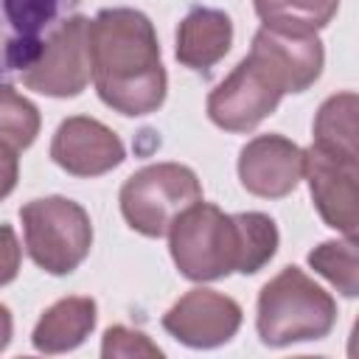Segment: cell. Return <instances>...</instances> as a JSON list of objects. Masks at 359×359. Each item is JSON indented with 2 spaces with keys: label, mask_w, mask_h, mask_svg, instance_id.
Here are the masks:
<instances>
[{
  "label": "cell",
  "mask_w": 359,
  "mask_h": 359,
  "mask_svg": "<svg viewBox=\"0 0 359 359\" xmlns=\"http://www.w3.org/2000/svg\"><path fill=\"white\" fill-rule=\"evenodd\" d=\"M20 151L11 149L6 140H0V199H6L14 188H17V177H20Z\"/></svg>",
  "instance_id": "obj_22"
},
{
  "label": "cell",
  "mask_w": 359,
  "mask_h": 359,
  "mask_svg": "<svg viewBox=\"0 0 359 359\" xmlns=\"http://www.w3.org/2000/svg\"><path fill=\"white\" fill-rule=\"evenodd\" d=\"M39 123V109L8 84H0V140L22 151L36 140Z\"/></svg>",
  "instance_id": "obj_19"
},
{
  "label": "cell",
  "mask_w": 359,
  "mask_h": 359,
  "mask_svg": "<svg viewBox=\"0 0 359 359\" xmlns=\"http://www.w3.org/2000/svg\"><path fill=\"white\" fill-rule=\"evenodd\" d=\"M233 45V20L222 8L194 6L177 28V62L188 70L208 73Z\"/></svg>",
  "instance_id": "obj_14"
},
{
  "label": "cell",
  "mask_w": 359,
  "mask_h": 359,
  "mask_svg": "<svg viewBox=\"0 0 359 359\" xmlns=\"http://www.w3.org/2000/svg\"><path fill=\"white\" fill-rule=\"evenodd\" d=\"M0 84H6V73L3 70H0Z\"/></svg>",
  "instance_id": "obj_24"
},
{
  "label": "cell",
  "mask_w": 359,
  "mask_h": 359,
  "mask_svg": "<svg viewBox=\"0 0 359 359\" xmlns=\"http://www.w3.org/2000/svg\"><path fill=\"white\" fill-rule=\"evenodd\" d=\"M252 53H258L283 81L286 93L309 90L323 73V42L317 34H289L261 25L252 36Z\"/></svg>",
  "instance_id": "obj_13"
},
{
  "label": "cell",
  "mask_w": 359,
  "mask_h": 359,
  "mask_svg": "<svg viewBox=\"0 0 359 359\" xmlns=\"http://www.w3.org/2000/svg\"><path fill=\"white\" fill-rule=\"evenodd\" d=\"M101 356L112 359V356H163V351L143 334V331H132L126 325H109L104 331V342H101Z\"/></svg>",
  "instance_id": "obj_20"
},
{
  "label": "cell",
  "mask_w": 359,
  "mask_h": 359,
  "mask_svg": "<svg viewBox=\"0 0 359 359\" xmlns=\"http://www.w3.org/2000/svg\"><path fill=\"white\" fill-rule=\"evenodd\" d=\"M356 93H337L323 101L314 118V143L317 149L356 160Z\"/></svg>",
  "instance_id": "obj_16"
},
{
  "label": "cell",
  "mask_w": 359,
  "mask_h": 359,
  "mask_svg": "<svg viewBox=\"0 0 359 359\" xmlns=\"http://www.w3.org/2000/svg\"><path fill=\"white\" fill-rule=\"evenodd\" d=\"M252 6L266 28L317 34L334 20L339 0H252Z\"/></svg>",
  "instance_id": "obj_17"
},
{
  "label": "cell",
  "mask_w": 359,
  "mask_h": 359,
  "mask_svg": "<svg viewBox=\"0 0 359 359\" xmlns=\"http://www.w3.org/2000/svg\"><path fill=\"white\" fill-rule=\"evenodd\" d=\"M303 180L309 182L320 219L353 238L359 227V160L311 146L303 151Z\"/></svg>",
  "instance_id": "obj_9"
},
{
  "label": "cell",
  "mask_w": 359,
  "mask_h": 359,
  "mask_svg": "<svg viewBox=\"0 0 359 359\" xmlns=\"http://www.w3.org/2000/svg\"><path fill=\"white\" fill-rule=\"evenodd\" d=\"M126 157L121 137L101 121L73 115L59 123L50 140V160L73 177H101Z\"/></svg>",
  "instance_id": "obj_11"
},
{
  "label": "cell",
  "mask_w": 359,
  "mask_h": 359,
  "mask_svg": "<svg viewBox=\"0 0 359 359\" xmlns=\"http://www.w3.org/2000/svg\"><path fill=\"white\" fill-rule=\"evenodd\" d=\"M11 331H14L11 311H8V306H3V303H0V351H6V348H8V342H11Z\"/></svg>",
  "instance_id": "obj_23"
},
{
  "label": "cell",
  "mask_w": 359,
  "mask_h": 359,
  "mask_svg": "<svg viewBox=\"0 0 359 359\" xmlns=\"http://www.w3.org/2000/svg\"><path fill=\"white\" fill-rule=\"evenodd\" d=\"M337 323L334 297L317 286L300 266H283L258 292L255 328L264 345L286 348L331 334Z\"/></svg>",
  "instance_id": "obj_3"
},
{
  "label": "cell",
  "mask_w": 359,
  "mask_h": 359,
  "mask_svg": "<svg viewBox=\"0 0 359 359\" xmlns=\"http://www.w3.org/2000/svg\"><path fill=\"white\" fill-rule=\"evenodd\" d=\"M25 252L48 275H70L93 247L87 210L67 196H42L20 208Z\"/></svg>",
  "instance_id": "obj_4"
},
{
  "label": "cell",
  "mask_w": 359,
  "mask_h": 359,
  "mask_svg": "<svg viewBox=\"0 0 359 359\" xmlns=\"http://www.w3.org/2000/svg\"><path fill=\"white\" fill-rule=\"evenodd\" d=\"M79 11V0H0V70L6 79L28 70L45 39Z\"/></svg>",
  "instance_id": "obj_8"
},
{
  "label": "cell",
  "mask_w": 359,
  "mask_h": 359,
  "mask_svg": "<svg viewBox=\"0 0 359 359\" xmlns=\"http://www.w3.org/2000/svg\"><path fill=\"white\" fill-rule=\"evenodd\" d=\"M22 247L17 241V233L11 224H0V286L11 283L20 272Z\"/></svg>",
  "instance_id": "obj_21"
},
{
  "label": "cell",
  "mask_w": 359,
  "mask_h": 359,
  "mask_svg": "<svg viewBox=\"0 0 359 359\" xmlns=\"http://www.w3.org/2000/svg\"><path fill=\"white\" fill-rule=\"evenodd\" d=\"M238 180L261 199H283L303 180V149L283 135H258L238 151Z\"/></svg>",
  "instance_id": "obj_12"
},
{
  "label": "cell",
  "mask_w": 359,
  "mask_h": 359,
  "mask_svg": "<svg viewBox=\"0 0 359 359\" xmlns=\"http://www.w3.org/2000/svg\"><path fill=\"white\" fill-rule=\"evenodd\" d=\"M283 95L280 76L250 50L208 95V118L224 132H252L278 109Z\"/></svg>",
  "instance_id": "obj_6"
},
{
  "label": "cell",
  "mask_w": 359,
  "mask_h": 359,
  "mask_svg": "<svg viewBox=\"0 0 359 359\" xmlns=\"http://www.w3.org/2000/svg\"><path fill=\"white\" fill-rule=\"evenodd\" d=\"M118 199L121 213L135 233L163 238L191 205L202 202V185L182 163H151L126 177Z\"/></svg>",
  "instance_id": "obj_5"
},
{
  "label": "cell",
  "mask_w": 359,
  "mask_h": 359,
  "mask_svg": "<svg viewBox=\"0 0 359 359\" xmlns=\"http://www.w3.org/2000/svg\"><path fill=\"white\" fill-rule=\"evenodd\" d=\"M22 87L50 95L73 98L93 81L90 65V20L81 14L67 17L48 39L39 59L20 73Z\"/></svg>",
  "instance_id": "obj_7"
},
{
  "label": "cell",
  "mask_w": 359,
  "mask_h": 359,
  "mask_svg": "<svg viewBox=\"0 0 359 359\" xmlns=\"http://www.w3.org/2000/svg\"><path fill=\"white\" fill-rule=\"evenodd\" d=\"M90 65L98 98L129 118L157 112L168 76L151 20L137 8H101L90 20Z\"/></svg>",
  "instance_id": "obj_1"
},
{
  "label": "cell",
  "mask_w": 359,
  "mask_h": 359,
  "mask_svg": "<svg viewBox=\"0 0 359 359\" xmlns=\"http://www.w3.org/2000/svg\"><path fill=\"white\" fill-rule=\"evenodd\" d=\"M275 219L261 210L224 213L210 202L191 205L168 230V250L182 278L205 283L233 272L255 275L278 252Z\"/></svg>",
  "instance_id": "obj_2"
},
{
  "label": "cell",
  "mask_w": 359,
  "mask_h": 359,
  "mask_svg": "<svg viewBox=\"0 0 359 359\" xmlns=\"http://www.w3.org/2000/svg\"><path fill=\"white\" fill-rule=\"evenodd\" d=\"M163 328L188 348H219L241 328V306L216 289L196 286L163 314Z\"/></svg>",
  "instance_id": "obj_10"
},
{
  "label": "cell",
  "mask_w": 359,
  "mask_h": 359,
  "mask_svg": "<svg viewBox=\"0 0 359 359\" xmlns=\"http://www.w3.org/2000/svg\"><path fill=\"white\" fill-rule=\"evenodd\" d=\"M98 306L93 297L70 294L48 306L34 325L31 342L39 353H65L79 348L95 328Z\"/></svg>",
  "instance_id": "obj_15"
},
{
  "label": "cell",
  "mask_w": 359,
  "mask_h": 359,
  "mask_svg": "<svg viewBox=\"0 0 359 359\" xmlns=\"http://www.w3.org/2000/svg\"><path fill=\"white\" fill-rule=\"evenodd\" d=\"M309 264L317 275L331 280L345 297L359 294V261L353 238L345 236V241H323L309 252Z\"/></svg>",
  "instance_id": "obj_18"
}]
</instances>
